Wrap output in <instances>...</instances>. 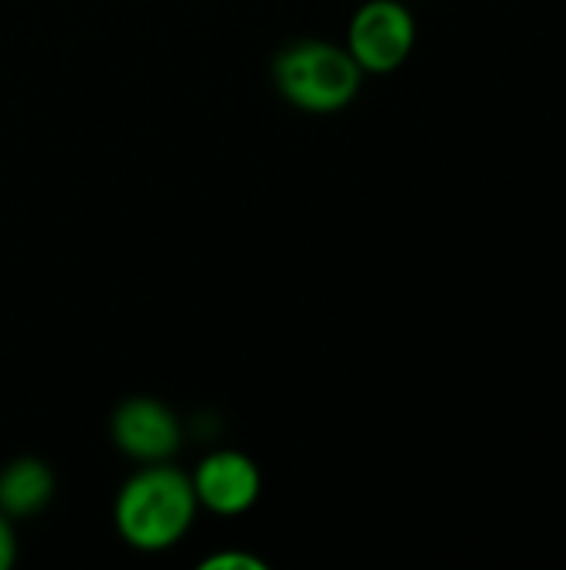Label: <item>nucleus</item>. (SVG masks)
<instances>
[{
	"mask_svg": "<svg viewBox=\"0 0 566 570\" xmlns=\"http://www.w3.org/2000/svg\"><path fill=\"white\" fill-rule=\"evenodd\" d=\"M197 508L190 478L157 461L127 478L113 504V521L130 548L153 554L173 548L190 531Z\"/></svg>",
	"mask_w": 566,
	"mask_h": 570,
	"instance_id": "1",
	"label": "nucleus"
},
{
	"mask_svg": "<svg viewBox=\"0 0 566 570\" xmlns=\"http://www.w3.org/2000/svg\"><path fill=\"white\" fill-rule=\"evenodd\" d=\"M277 90L307 114H337L357 94L364 70L347 47L300 37L290 40L270 63Z\"/></svg>",
	"mask_w": 566,
	"mask_h": 570,
	"instance_id": "2",
	"label": "nucleus"
},
{
	"mask_svg": "<svg viewBox=\"0 0 566 570\" xmlns=\"http://www.w3.org/2000/svg\"><path fill=\"white\" fill-rule=\"evenodd\" d=\"M417 43V23L400 0H367L347 30V50L364 73H394Z\"/></svg>",
	"mask_w": 566,
	"mask_h": 570,
	"instance_id": "3",
	"label": "nucleus"
},
{
	"mask_svg": "<svg viewBox=\"0 0 566 570\" xmlns=\"http://www.w3.org/2000/svg\"><path fill=\"white\" fill-rule=\"evenodd\" d=\"M110 438L127 458H133L140 464H157V461H170L177 454L180 424L167 404H160L153 397H130L113 411Z\"/></svg>",
	"mask_w": 566,
	"mask_h": 570,
	"instance_id": "4",
	"label": "nucleus"
},
{
	"mask_svg": "<svg viewBox=\"0 0 566 570\" xmlns=\"http://www.w3.org/2000/svg\"><path fill=\"white\" fill-rule=\"evenodd\" d=\"M190 484H193L197 504L220 514V518L247 514L260 498V471L240 451H214V454H207L197 464Z\"/></svg>",
	"mask_w": 566,
	"mask_h": 570,
	"instance_id": "5",
	"label": "nucleus"
},
{
	"mask_svg": "<svg viewBox=\"0 0 566 570\" xmlns=\"http://www.w3.org/2000/svg\"><path fill=\"white\" fill-rule=\"evenodd\" d=\"M53 498V471L37 458H17L0 468V511L7 518H33Z\"/></svg>",
	"mask_w": 566,
	"mask_h": 570,
	"instance_id": "6",
	"label": "nucleus"
},
{
	"mask_svg": "<svg viewBox=\"0 0 566 570\" xmlns=\"http://www.w3.org/2000/svg\"><path fill=\"white\" fill-rule=\"evenodd\" d=\"M227 568L264 570V561H257V558H247V554H214L210 561H203V570H227Z\"/></svg>",
	"mask_w": 566,
	"mask_h": 570,
	"instance_id": "7",
	"label": "nucleus"
},
{
	"mask_svg": "<svg viewBox=\"0 0 566 570\" xmlns=\"http://www.w3.org/2000/svg\"><path fill=\"white\" fill-rule=\"evenodd\" d=\"M17 558V538H13V528H10V518L0 511V570H7Z\"/></svg>",
	"mask_w": 566,
	"mask_h": 570,
	"instance_id": "8",
	"label": "nucleus"
}]
</instances>
